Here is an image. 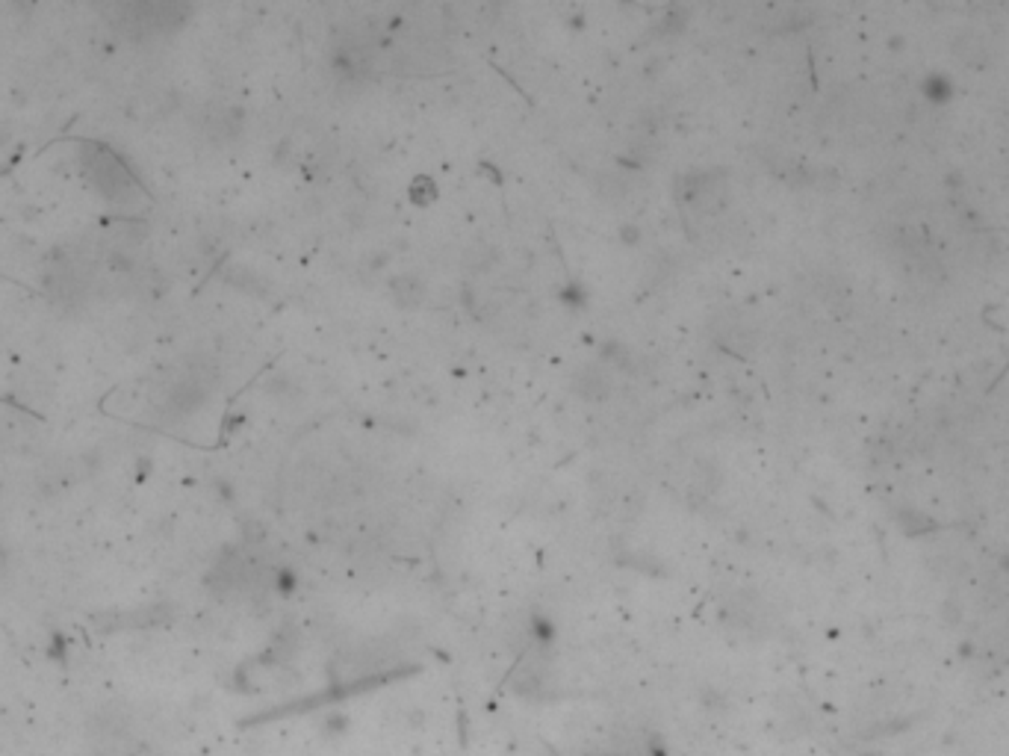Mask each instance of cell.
<instances>
[{"label": "cell", "mask_w": 1009, "mask_h": 756, "mask_svg": "<svg viewBox=\"0 0 1009 756\" xmlns=\"http://www.w3.org/2000/svg\"><path fill=\"white\" fill-rule=\"evenodd\" d=\"M83 157H86V172L101 195L113 198V201L134 198V189H136L134 177H130L127 165H122V160H118L110 148L86 145L83 148Z\"/></svg>", "instance_id": "cell-1"}, {"label": "cell", "mask_w": 1009, "mask_h": 756, "mask_svg": "<svg viewBox=\"0 0 1009 756\" xmlns=\"http://www.w3.org/2000/svg\"><path fill=\"white\" fill-rule=\"evenodd\" d=\"M186 12L172 4H124L113 9V21L130 35H148L177 27V21Z\"/></svg>", "instance_id": "cell-2"}, {"label": "cell", "mask_w": 1009, "mask_h": 756, "mask_svg": "<svg viewBox=\"0 0 1009 756\" xmlns=\"http://www.w3.org/2000/svg\"><path fill=\"white\" fill-rule=\"evenodd\" d=\"M921 92H924V98H927V101L945 104L954 94V86H951V80H947L945 75H930L927 80H924Z\"/></svg>", "instance_id": "cell-3"}]
</instances>
